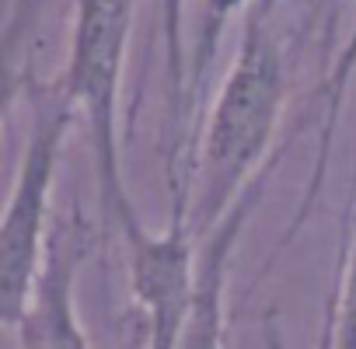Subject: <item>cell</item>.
I'll return each mask as SVG.
<instances>
[{"label":"cell","mask_w":356,"mask_h":349,"mask_svg":"<svg viewBox=\"0 0 356 349\" xmlns=\"http://www.w3.org/2000/svg\"><path fill=\"white\" fill-rule=\"evenodd\" d=\"M276 4H280V0H255L252 8H259V11H269V15H273V11H276Z\"/></svg>","instance_id":"cell-11"},{"label":"cell","mask_w":356,"mask_h":349,"mask_svg":"<svg viewBox=\"0 0 356 349\" xmlns=\"http://www.w3.org/2000/svg\"><path fill=\"white\" fill-rule=\"evenodd\" d=\"M280 164V154L262 168V174L245 189V196L210 227L200 234L196 245V279H193V300H189V318L178 339V349H227V311H224V293L231 279V266L238 255V241L255 217L266 186Z\"/></svg>","instance_id":"cell-6"},{"label":"cell","mask_w":356,"mask_h":349,"mask_svg":"<svg viewBox=\"0 0 356 349\" xmlns=\"http://www.w3.org/2000/svg\"><path fill=\"white\" fill-rule=\"evenodd\" d=\"M136 0H74L63 88L84 115L91 140L98 206L108 231L136 213L126 174H122V136H119V95L126 77L129 35H133Z\"/></svg>","instance_id":"cell-2"},{"label":"cell","mask_w":356,"mask_h":349,"mask_svg":"<svg viewBox=\"0 0 356 349\" xmlns=\"http://www.w3.org/2000/svg\"><path fill=\"white\" fill-rule=\"evenodd\" d=\"M353 74H356V25L349 29V39H346L342 49L332 56V67H328V74H325V84H321L325 108H321V126H318V143H314L311 171H307L304 193H300V200H297V210H293V217H290V227H286V234L276 241L273 255H280V252L300 234V227L307 224V217H311L314 206H318V196H321L325 179H328V164H332V150H335V129H339V119H342V105H346V98H349Z\"/></svg>","instance_id":"cell-7"},{"label":"cell","mask_w":356,"mask_h":349,"mask_svg":"<svg viewBox=\"0 0 356 349\" xmlns=\"http://www.w3.org/2000/svg\"><path fill=\"white\" fill-rule=\"evenodd\" d=\"M255 0H200V22H196V35L189 46V91H186V122H193L196 108L207 98V81L213 74L217 63V49L224 32L231 29V22L238 15H248V8Z\"/></svg>","instance_id":"cell-8"},{"label":"cell","mask_w":356,"mask_h":349,"mask_svg":"<svg viewBox=\"0 0 356 349\" xmlns=\"http://www.w3.org/2000/svg\"><path fill=\"white\" fill-rule=\"evenodd\" d=\"M262 346L266 349H286L283 332H280V318H276L273 307L262 318ZM314 349H339V273H335V279L328 286V297H325V307H321V328H318Z\"/></svg>","instance_id":"cell-9"},{"label":"cell","mask_w":356,"mask_h":349,"mask_svg":"<svg viewBox=\"0 0 356 349\" xmlns=\"http://www.w3.org/2000/svg\"><path fill=\"white\" fill-rule=\"evenodd\" d=\"M335 273H339V349H356V245L342 248Z\"/></svg>","instance_id":"cell-10"},{"label":"cell","mask_w":356,"mask_h":349,"mask_svg":"<svg viewBox=\"0 0 356 349\" xmlns=\"http://www.w3.org/2000/svg\"><path fill=\"white\" fill-rule=\"evenodd\" d=\"M115 234L122 238L129 297L143 311L147 349H178L196 279L193 193L171 189V213L164 231H147L133 213L119 224Z\"/></svg>","instance_id":"cell-4"},{"label":"cell","mask_w":356,"mask_h":349,"mask_svg":"<svg viewBox=\"0 0 356 349\" xmlns=\"http://www.w3.org/2000/svg\"><path fill=\"white\" fill-rule=\"evenodd\" d=\"M84 255L88 238L81 217L56 220L32 297L11 325L18 349H91L88 328L77 318V273Z\"/></svg>","instance_id":"cell-5"},{"label":"cell","mask_w":356,"mask_h":349,"mask_svg":"<svg viewBox=\"0 0 356 349\" xmlns=\"http://www.w3.org/2000/svg\"><path fill=\"white\" fill-rule=\"evenodd\" d=\"M290 91L273 15L248 8L238 53L203 119L193 157V231H210L280 154L276 133Z\"/></svg>","instance_id":"cell-1"},{"label":"cell","mask_w":356,"mask_h":349,"mask_svg":"<svg viewBox=\"0 0 356 349\" xmlns=\"http://www.w3.org/2000/svg\"><path fill=\"white\" fill-rule=\"evenodd\" d=\"M29 133L22 161L15 168L11 196L0 220V321L8 328L22 318L39 269L46 262L53 234V189L60 179V161L67 136L77 122V105L67 95L63 81H29Z\"/></svg>","instance_id":"cell-3"}]
</instances>
